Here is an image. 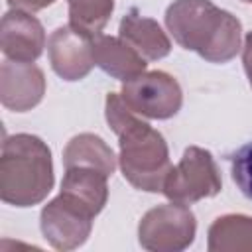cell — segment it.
<instances>
[{"mask_svg":"<svg viewBox=\"0 0 252 252\" xmlns=\"http://www.w3.org/2000/svg\"><path fill=\"white\" fill-rule=\"evenodd\" d=\"M232 181L242 191L244 197L252 199V142L236 150L230 158Z\"/></svg>","mask_w":252,"mask_h":252,"instance_id":"17","label":"cell"},{"mask_svg":"<svg viewBox=\"0 0 252 252\" xmlns=\"http://www.w3.org/2000/svg\"><path fill=\"white\" fill-rule=\"evenodd\" d=\"M45 94L43 71L33 63L6 59L0 67V100L4 108L28 112L41 102Z\"/></svg>","mask_w":252,"mask_h":252,"instance_id":"10","label":"cell"},{"mask_svg":"<svg viewBox=\"0 0 252 252\" xmlns=\"http://www.w3.org/2000/svg\"><path fill=\"white\" fill-rule=\"evenodd\" d=\"M108 175L93 167H67L61 191L79 199L87 207H91L96 215L104 209L108 201Z\"/></svg>","mask_w":252,"mask_h":252,"instance_id":"15","label":"cell"},{"mask_svg":"<svg viewBox=\"0 0 252 252\" xmlns=\"http://www.w3.org/2000/svg\"><path fill=\"white\" fill-rule=\"evenodd\" d=\"M118 37L132 45L146 61H158L169 55L171 41L161 26L148 16H142L136 8L130 10L118 26Z\"/></svg>","mask_w":252,"mask_h":252,"instance_id":"11","label":"cell"},{"mask_svg":"<svg viewBox=\"0 0 252 252\" xmlns=\"http://www.w3.org/2000/svg\"><path fill=\"white\" fill-rule=\"evenodd\" d=\"M165 28L187 51L209 63H228L242 49V24L211 0H173L165 10Z\"/></svg>","mask_w":252,"mask_h":252,"instance_id":"2","label":"cell"},{"mask_svg":"<svg viewBox=\"0 0 252 252\" xmlns=\"http://www.w3.org/2000/svg\"><path fill=\"white\" fill-rule=\"evenodd\" d=\"M197 234L193 211L181 203H165L150 209L138 224V242L150 252H181Z\"/></svg>","mask_w":252,"mask_h":252,"instance_id":"5","label":"cell"},{"mask_svg":"<svg viewBox=\"0 0 252 252\" xmlns=\"http://www.w3.org/2000/svg\"><path fill=\"white\" fill-rule=\"evenodd\" d=\"M104 116L112 132L118 136V163L124 179L134 189L161 193L163 181L171 169L167 142L161 132L130 110L118 93L106 94Z\"/></svg>","mask_w":252,"mask_h":252,"instance_id":"1","label":"cell"},{"mask_svg":"<svg viewBox=\"0 0 252 252\" xmlns=\"http://www.w3.org/2000/svg\"><path fill=\"white\" fill-rule=\"evenodd\" d=\"M222 189L220 171L213 154L199 146H189L179 163L167 173L161 193L181 205H193L201 199L219 195Z\"/></svg>","mask_w":252,"mask_h":252,"instance_id":"4","label":"cell"},{"mask_svg":"<svg viewBox=\"0 0 252 252\" xmlns=\"http://www.w3.org/2000/svg\"><path fill=\"white\" fill-rule=\"evenodd\" d=\"M63 165L67 167H93L104 175H112L116 169V156L112 148L96 134L83 132L73 136L63 150Z\"/></svg>","mask_w":252,"mask_h":252,"instance_id":"13","label":"cell"},{"mask_svg":"<svg viewBox=\"0 0 252 252\" xmlns=\"http://www.w3.org/2000/svg\"><path fill=\"white\" fill-rule=\"evenodd\" d=\"M93 39V35L73 26H59L57 30H53L47 39L51 69L69 83L85 79L96 65Z\"/></svg>","mask_w":252,"mask_h":252,"instance_id":"8","label":"cell"},{"mask_svg":"<svg viewBox=\"0 0 252 252\" xmlns=\"http://www.w3.org/2000/svg\"><path fill=\"white\" fill-rule=\"evenodd\" d=\"M122 100L138 116L152 120H167L181 110L183 91L175 77L165 71H144L122 83Z\"/></svg>","mask_w":252,"mask_h":252,"instance_id":"6","label":"cell"},{"mask_svg":"<svg viewBox=\"0 0 252 252\" xmlns=\"http://www.w3.org/2000/svg\"><path fill=\"white\" fill-rule=\"evenodd\" d=\"M242 65H244V71H246V77H248V83H250V89H252V32H248L244 35V43H242Z\"/></svg>","mask_w":252,"mask_h":252,"instance_id":"19","label":"cell"},{"mask_svg":"<svg viewBox=\"0 0 252 252\" xmlns=\"http://www.w3.org/2000/svg\"><path fill=\"white\" fill-rule=\"evenodd\" d=\"M211 252H252V217L230 213L213 220L207 232Z\"/></svg>","mask_w":252,"mask_h":252,"instance_id":"14","label":"cell"},{"mask_svg":"<svg viewBox=\"0 0 252 252\" xmlns=\"http://www.w3.org/2000/svg\"><path fill=\"white\" fill-rule=\"evenodd\" d=\"M240 2H248V4H252V0H240Z\"/></svg>","mask_w":252,"mask_h":252,"instance_id":"20","label":"cell"},{"mask_svg":"<svg viewBox=\"0 0 252 252\" xmlns=\"http://www.w3.org/2000/svg\"><path fill=\"white\" fill-rule=\"evenodd\" d=\"M67 6L69 26L94 37L108 24L114 10V0H67Z\"/></svg>","mask_w":252,"mask_h":252,"instance_id":"16","label":"cell"},{"mask_svg":"<svg viewBox=\"0 0 252 252\" xmlns=\"http://www.w3.org/2000/svg\"><path fill=\"white\" fill-rule=\"evenodd\" d=\"M49 146L33 134L6 136L0 154V199L12 207L39 205L53 189Z\"/></svg>","mask_w":252,"mask_h":252,"instance_id":"3","label":"cell"},{"mask_svg":"<svg viewBox=\"0 0 252 252\" xmlns=\"http://www.w3.org/2000/svg\"><path fill=\"white\" fill-rule=\"evenodd\" d=\"M93 45H94V63L106 75L122 83L144 73L148 67V61L122 37L98 33L94 35Z\"/></svg>","mask_w":252,"mask_h":252,"instance_id":"12","label":"cell"},{"mask_svg":"<svg viewBox=\"0 0 252 252\" xmlns=\"http://www.w3.org/2000/svg\"><path fill=\"white\" fill-rule=\"evenodd\" d=\"M0 47L10 61L33 63L43 53L45 30L32 12L12 8L0 22Z\"/></svg>","mask_w":252,"mask_h":252,"instance_id":"9","label":"cell"},{"mask_svg":"<svg viewBox=\"0 0 252 252\" xmlns=\"http://www.w3.org/2000/svg\"><path fill=\"white\" fill-rule=\"evenodd\" d=\"M94 217L96 213L91 207L59 191V195L41 209V234L55 250H75L83 246L91 236Z\"/></svg>","mask_w":252,"mask_h":252,"instance_id":"7","label":"cell"},{"mask_svg":"<svg viewBox=\"0 0 252 252\" xmlns=\"http://www.w3.org/2000/svg\"><path fill=\"white\" fill-rule=\"evenodd\" d=\"M10 8L14 10H24V12H39L47 6H51L55 0H6Z\"/></svg>","mask_w":252,"mask_h":252,"instance_id":"18","label":"cell"}]
</instances>
